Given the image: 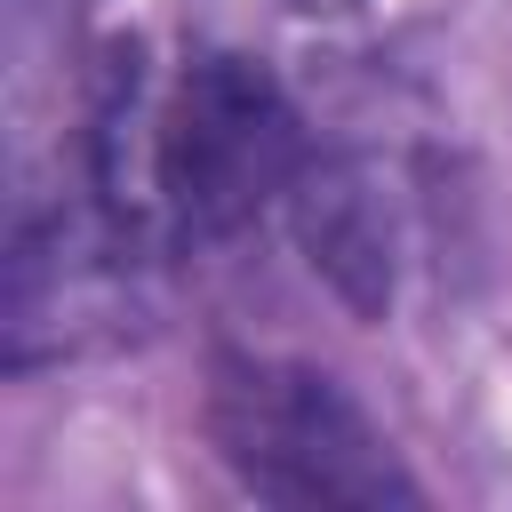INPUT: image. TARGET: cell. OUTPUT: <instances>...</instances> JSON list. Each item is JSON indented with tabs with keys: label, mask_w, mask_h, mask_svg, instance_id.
I'll return each instance as SVG.
<instances>
[{
	"label": "cell",
	"mask_w": 512,
	"mask_h": 512,
	"mask_svg": "<svg viewBox=\"0 0 512 512\" xmlns=\"http://www.w3.org/2000/svg\"><path fill=\"white\" fill-rule=\"evenodd\" d=\"M288 216H296V240H304L312 272H328V288L360 320H376L392 304V224H384L368 176L352 160H320L312 152L296 192H288Z\"/></svg>",
	"instance_id": "cell-3"
},
{
	"label": "cell",
	"mask_w": 512,
	"mask_h": 512,
	"mask_svg": "<svg viewBox=\"0 0 512 512\" xmlns=\"http://www.w3.org/2000/svg\"><path fill=\"white\" fill-rule=\"evenodd\" d=\"M288 8H304V16H328V8H352V0H288Z\"/></svg>",
	"instance_id": "cell-4"
},
{
	"label": "cell",
	"mask_w": 512,
	"mask_h": 512,
	"mask_svg": "<svg viewBox=\"0 0 512 512\" xmlns=\"http://www.w3.org/2000/svg\"><path fill=\"white\" fill-rule=\"evenodd\" d=\"M312 144L288 88L232 48H208L176 72L152 112V200L176 240H232L272 200L296 192Z\"/></svg>",
	"instance_id": "cell-2"
},
{
	"label": "cell",
	"mask_w": 512,
	"mask_h": 512,
	"mask_svg": "<svg viewBox=\"0 0 512 512\" xmlns=\"http://www.w3.org/2000/svg\"><path fill=\"white\" fill-rule=\"evenodd\" d=\"M208 440L224 472L264 504H424V488L400 472L392 440L368 424V408L304 360L272 352H216L208 368Z\"/></svg>",
	"instance_id": "cell-1"
}]
</instances>
